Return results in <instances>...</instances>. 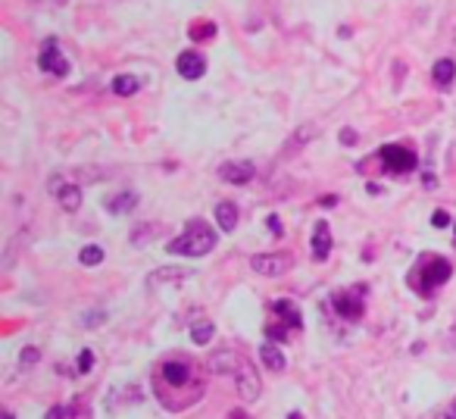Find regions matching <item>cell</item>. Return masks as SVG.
<instances>
[{
	"label": "cell",
	"mask_w": 456,
	"mask_h": 419,
	"mask_svg": "<svg viewBox=\"0 0 456 419\" xmlns=\"http://www.w3.org/2000/svg\"><path fill=\"white\" fill-rule=\"evenodd\" d=\"M213 248H216V232L207 223H200V219H191L185 226V232L175 241L166 244L169 254H182V257H203Z\"/></svg>",
	"instance_id": "obj_1"
},
{
	"label": "cell",
	"mask_w": 456,
	"mask_h": 419,
	"mask_svg": "<svg viewBox=\"0 0 456 419\" xmlns=\"http://www.w3.org/2000/svg\"><path fill=\"white\" fill-rule=\"evenodd\" d=\"M366 285H353V288H344V291H335V297H332V304H335V310L341 313V319H350V322H357L359 316L366 313Z\"/></svg>",
	"instance_id": "obj_2"
},
{
	"label": "cell",
	"mask_w": 456,
	"mask_h": 419,
	"mask_svg": "<svg viewBox=\"0 0 456 419\" xmlns=\"http://www.w3.org/2000/svg\"><path fill=\"white\" fill-rule=\"evenodd\" d=\"M160 378L169 385V388H203V382L191 385L194 382V366L185 357H175V360L163 363V366H160Z\"/></svg>",
	"instance_id": "obj_3"
},
{
	"label": "cell",
	"mask_w": 456,
	"mask_h": 419,
	"mask_svg": "<svg viewBox=\"0 0 456 419\" xmlns=\"http://www.w3.org/2000/svg\"><path fill=\"white\" fill-rule=\"evenodd\" d=\"M379 157H381L384 169L394 172V176H406V172H413L416 163H419L416 160V150L403 147V144H384Z\"/></svg>",
	"instance_id": "obj_4"
},
{
	"label": "cell",
	"mask_w": 456,
	"mask_h": 419,
	"mask_svg": "<svg viewBox=\"0 0 456 419\" xmlns=\"http://www.w3.org/2000/svg\"><path fill=\"white\" fill-rule=\"evenodd\" d=\"M450 275H453L450 260H444V257H425V260H422V282H419V288H422V291H435V288H441V285L450 279Z\"/></svg>",
	"instance_id": "obj_5"
},
{
	"label": "cell",
	"mask_w": 456,
	"mask_h": 419,
	"mask_svg": "<svg viewBox=\"0 0 456 419\" xmlns=\"http://www.w3.org/2000/svg\"><path fill=\"white\" fill-rule=\"evenodd\" d=\"M38 66L44 69V73H50V75H57V78H63L69 73V60L63 57V51H60V44L53 41H44V47H41V53H38Z\"/></svg>",
	"instance_id": "obj_6"
},
{
	"label": "cell",
	"mask_w": 456,
	"mask_h": 419,
	"mask_svg": "<svg viewBox=\"0 0 456 419\" xmlns=\"http://www.w3.org/2000/svg\"><path fill=\"white\" fill-rule=\"evenodd\" d=\"M294 266L291 254H256L250 257V270H256L259 275H285Z\"/></svg>",
	"instance_id": "obj_7"
},
{
	"label": "cell",
	"mask_w": 456,
	"mask_h": 419,
	"mask_svg": "<svg viewBox=\"0 0 456 419\" xmlns=\"http://www.w3.org/2000/svg\"><path fill=\"white\" fill-rule=\"evenodd\" d=\"M234 388H238L244 401H256L263 394V378H259V373L250 363H241V369L234 373Z\"/></svg>",
	"instance_id": "obj_8"
},
{
	"label": "cell",
	"mask_w": 456,
	"mask_h": 419,
	"mask_svg": "<svg viewBox=\"0 0 456 419\" xmlns=\"http://www.w3.org/2000/svg\"><path fill=\"white\" fill-rule=\"evenodd\" d=\"M175 69H178V75L182 78H200L203 73H207V60L200 57L197 51H185V53H178V63H175Z\"/></svg>",
	"instance_id": "obj_9"
},
{
	"label": "cell",
	"mask_w": 456,
	"mask_h": 419,
	"mask_svg": "<svg viewBox=\"0 0 456 419\" xmlns=\"http://www.w3.org/2000/svg\"><path fill=\"white\" fill-rule=\"evenodd\" d=\"M219 176H222L228 185H247V181L256 176V169L250 160H238V163H225L222 169H219Z\"/></svg>",
	"instance_id": "obj_10"
},
{
	"label": "cell",
	"mask_w": 456,
	"mask_h": 419,
	"mask_svg": "<svg viewBox=\"0 0 456 419\" xmlns=\"http://www.w3.org/2000/svg\"><path fill=\"white\" fill-rule=\"evenodd\" d=\"M241 357H238V354H234V351H228V347H225V351H216L213 354V357H210V363H207V369H210V373H216V376H222V373H238V369H241Z\"/></svg>",
	"instance_id": "obj_11"
},
{
	"label": "cell",
	"mask_w": 456,
	"mask_h": 419,
	"mask_svg": "<svg viewBox=\"0 0 456 419\" xmlns=\"http://www.w3.org/2000/svg\"><path fill=\"white\" fill-rule=\"evenodd\" d=\"M332 254V228H328L325 219H319L316 228H313V260H325Z\"/></svg>",
	"instance_id": "obj_12"
},
{
	"label": "cell",
	"mask_w": 456,
	"mask_h": 419,
	"mask_svg": "<svg viewBox=\"0 0 456 419\" xmlns=\"http://www.w3.org/2000/svg\"><path fill=\"white\" fill-rule=\"evenodd\" d=\"M275 322H281V326H288L291 332L294 329H303V316H300V310H297L291 300H275Z\"/></svg>",
	"instance_id": "obj_13"
},
{
	"label": "cell",
	"mask_w": 456,
	"mask_h": 419,
	"mask_svg": "<svg viewBox=\"0 0 456 419\" xmlns=\"http://www.w3.org/2000/svg\"><path fill=\"white\" fill-rule=\"evenodd\" d=\"M431 78H435L438 88H450V85L456 82V63L453 60H438L435 69H431Z\"/></svg>",
	"instance_id": "obj_14"
},
{
	"label": "cell",
	"mask_w": 456,
	"mask_h": 419,
	"mask_svg": "<svg viewBox=\"0 0 456 419\" xmlns=\"http://www.w3.org/2000/svg\"><path fill=\"white\" fill-rule=\"evenodd\" d=\"M57 197H60V207L66 210V213H75L78 207H82V188L78 185H60L57 181Z\"/></svg>",
	"instance_id": "obj_15"
},
{
	"label": "cell",
	"mask_w": 456,
	"mask_h": 419,
	"mask_svg": "<svg viewBox=\"0 0 456 419\" xmlns=\"http://www.w3.org/2000/svg\"><path fill=\"white\" fill-rule=\"evenodd\" d=\"M44 419H91V410H88V404H66V407L47 410Z\"/></svg>",
	"instance_id": "obj_16"
},
{
	"label": "cell",
	"mask_w": 456,
	"mask_h": 419,
	"mask_svg": "<svg viewBox=\"0 0 456 419\" xmlns=\"http://www.w3.org/2000/svg\"><path fill=\"white\" fill-rule=\"evenodd\" d=\"M216 223H219L222 232H232V228L238 226V207H234L232 201H222L216 207Z\"/></svg>",
	"instance_id": "obj_17"
},
{
	"label": "cell",
	"mask_w": 456,
	"mask_h": 419,
	"mask_svg": "<svg viewBox=\"0 0 456 419\" xmlns=\"http://www.w3.org/2000/svg\"><path fill=\"white\" fill-rule=\"evenodd\" d=\"M259 357H263V363L272 369V373H281V369L288 366V360H285V354L278 351L275 344H263L259 347Z\"/></svg>",
	"instance_id": "obj_18"
},
{
	"label": "cell",
	"mask_w": 456,
	"mask_h": 419,
	"mask_svg": "<svg viewBox=\"0 0 456 419\" xmlns=\"http://www.w3.org/2000/svg\"><path fill=\"white\" fill-rule=\"evenodd\" d=\"M135 203H138V194H135V191H122V194H116L113 201L107 203V210L113 213V216H119V213L135 210Z\"/></svg>",
	"instance_id": "obj_19"
},
{
	"label": "cell",
	"mask_w": 456,
	"mask_h": 419,
	"mask_svg": "<svg viewBox=\"0 0 456 419\" xmlns=\"http://www.w3.org/2000/svg\"><path fill=\"white\" fill-rule=\"evenodd\" d=\"M213 335H216V326L210 319H200V322H194L191 326V341L194 344H210L213 341Z\"/></svg>",
	"instance_id": "obj_20"
},
{
	"label": "cell",
	"mask_w": 456,
	"mask_h": 419,
	"mask_svg": "<svg viewBox=\"0 0 456 419\" xmlns=\"http://www.w3.org/2000/svg\"><path fill=\"white\" fill-rule=\"evenodd\" d=\"M141 82L135 75H116L113 78V94H119V97H131V94H138Z\"/></svg>",
	"instance_id": "obj_21"
},
{
	"label": "cell",
	"mask_w": 456,
	"mask_h": 419,
	"mask_svg": "<svg viewBox=\"0 0 456 419\" xmlns=\"http://www.w3.org/2000/svg\"><path fill=\"white\" fill-rule=\"evenodd\" d=\"M188 35H191V41H213V38H216V26H213V22H194V26L188 28Z\"/></svg>",
	"instance_id": "obj_22"
},
{
	"label": "cell",
	"mask_w": 456,
	"mask_h": 419,
	"mask_svg": "<svg viewBox=\"0 0 456 419\" xmlns=\"http://www.w3.org/2000/svg\"><path fill=\"white\" fill-rule=\"evenodd\" d=\"M78 260H82V266H97V263H104V248H100V244H88V248H82Z\"/></svg>",
	"instance_id": "obj_23"
},
{
	"label": "cell",
	"mask_w": 456,
	"mask_h": 419,
	"mask_svg": "<svg viewBox=\"0 0 456 419\" xmlns=\"http://www.w3.org/2000/svg\"><path fill=\"white\" fill-rule=\"evenodd\" d=\"M185 275H188V270H169V266H166V270H160V272H153L151 275V279H147V282H151V285H163V282H172V279H185Z\"/></svg>",
	"instance_id": "obj_24"
},
{
	"label": "cell",
	"mask_w": 456,
	"mask_h": 419,
	"mask_svg": "<svg viewBox=\"0 0 456 419\" xmlns=\"http://www.w3.org/2000/svg\"><path fill=\"white\" fill-rule=\"evenodd\" d=\"M19 360H22V366H35V363L41 360V354H38V347H22Z\"/></svg>",
	"instance_id": "obj_25"
},
{
	"label": "cell",
	"mask_w": 456,
	"mask_h": 419,
	"mask_svg": "<svg viewBox=\"0 0 456 419\" xmlns=\"http://www.w3.org/2000/svg\"><path fill=\"white\" fill-rule=\"evenodd\" d=\"M91 366H94V354L82 351V354H78V373H91Z\"/></svg>",
	"instance_id": "obj_26"
},
{
	"label": "cell",
	"mask_w": 456,
	"mask_h": 419,
	"mask_svg": "<svg viewBox=\"0 0 456 419\" xmlns=\"http://www.w3.org/2000/svg\"><path fill=\"white\" fill-rule=\"evenodd\" d=\"M431 223H435L438 228H444V226H450V216H447L444 210H435V216H431Z\"/></svg>",
	"instance_id": "obj_27"
},
{
	"label": "cell",
	"mask_w": 456,
	"mask_h": 419,
	"mask_svg": "<svg viewBox=\"0 0 456 419\" xmlns=\"http://www.w3.org/2000/svg\"><path fill=\"white\" fill-rule=\"evenodd\" d=\"M337 138H341V144H357V132H353V129H341V135H337Z\"/></svg>",
	"instance_id": "obj_28"
},
{
	"label": "cell",
	"mask_w": 456,
	"mask_h": 419,
	"mask_svg": "<svg viewBox=\"0 0 456 419\" xmlns=\"http://www.w3.org/2000/svg\"><path fill=\"white\" fill-rule=\"evenodd\" d=\"M266 226H269V232L281 235V223H278V216H269V223H266Z\"/></svg>",
	"instance_id": "obj_29"
},
{
	"label": "cell",
	"mask_w": 456,
	"mask_h": 419,
	"mask_svg": "<svg viewBox=\"0 0 456 419\" xmlns=\"http://www.w3.org/2000/svg\"><path fill=\"white\" fill-rule=\"evenodd\" d=\"M319 203H322V207H335V203H337V197H322Z\"/></svg>",
	"instance_id": "obj_30"
},
{
	"label": "cell",
	"mask_w": 456,
	"mask_h": 419,
	"mask_svg": "<svg viewBox=\"0 0 456 419\" xmlns=\"http://www.w3.org/2000/svg\"><path fill=\"white\" fill-rule=\"evenodd\" d=\"M228 419H247V413H244V410H232V413H228Z\"/></svg>",
	"instance_id": "obj_31"
},
{
	"label": "cell",
	"mask_w": 456,
	"mask_h": 419,
	"mask_svg": "<svg viewBox=\"0 0 456 419\" xmlns=\"http://www.w3.org/2000/svg\"><path fill=\"white\" fill-rule=\"evenodd\" d=\"M288 419H303V416H300V413H291V416H288Z\"/></svg>",
	"instance_id": "obj_32"
},
{
	"label": "cell",
	"mask_w": 456,
	"mask_h": 419,
	"mask_svg": "<svg viewBox=\"0 0 456 419\" xmlns=\"http://www.w3.org/2000/svg\"><path fill=\"white\" fill-rule=\"evenodd\" d=\"M4 419H16V416H13V413H4Z\"/></svg>",
	"instance_id": "obj_33"
},
{
	"label": "cell",
	"mask_w": 456,
	"mask_h": 419,
	"mask_svg": "<svg viewBox=\"0 0 456 419\" xmlns=\"http://www.w3.org/2000/svg\"><path fill=\"white\" fill-rule=\"evenodd\" d=\"M453 419H456V413H453Z\"/></svg>",
	"instance_id": "obj_34"
}]
</instances>
